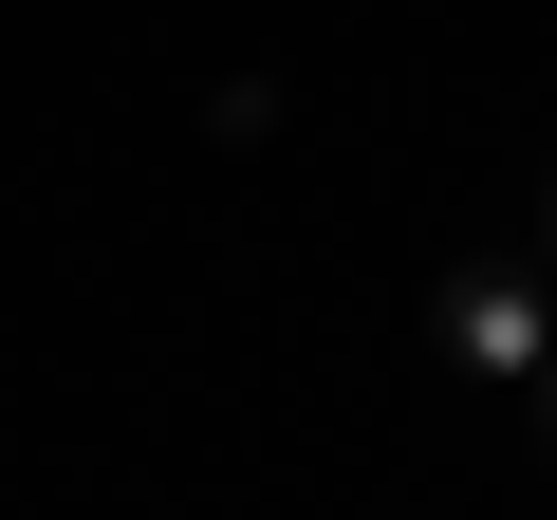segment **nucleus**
<instances>
[{
	"label": "nucleus",
	"mask_w": 557,
	"mask_h": 520,
	"mask_svg": "<svg viewBox=\"0 0 557 520\" xmlns=\"http://www.w3.org/2000/svg\"><path fill=\"white\" fill-rule=\"evenodd\" d=\"M446 335H465V372H539V354H557V298H539V280H465Z\"/></svg>",
	"instance_id": "nucleus-1"
}]
</instances>
